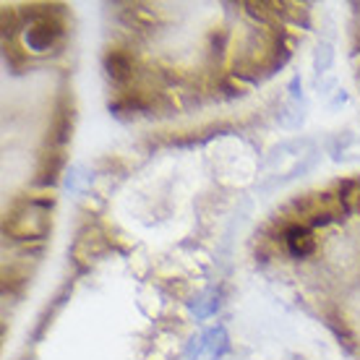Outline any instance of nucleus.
<instances>
[{
    "label": "nucleus",
    "instance_id": "1",
    "mask_svg": "<svg viewBox=\"0 0 360 360\" xmlns=\"http://www.w3.org/2000/svg\"><path fill=\"white\" fill-rule=\"evenodd\" d=\"M50 207L39 201H27L6 217V233H11L16 240H37L50 233Z\"/></svg>",
    "mask_w": 360,
    "mask_h": 360
},
{
    "label": "nucleus",
    "instance_id": "2",
    "mask_svg": "<svg viewBox=\"0 0 360 360\" xmlns=\"http://www.w3.org/2000/svg\"><path fill=\"white\" fill-rule=\"evenodd\" d=\"M60 37V27L50 18H37L34 24L27 29V42L34 53H45L55 45V39Z\"/></svg>",
    "mask_w": 360,
    "mask_h": 360
},
{
    "label": "nucleus",
    "instance_id": "3",
    "mask_svg": "<svg viewBox=\"0 0 360 360\" xmlns=\"http://www.w3.org/2000/svg\"><path fill=\"white\" fill-rule=\"evenodd\" d=\"M285 243H288V248L295 253V256H308V253L316 248L314 235L308 233L306 227H300V225L290 227L288 233H285Z\"/></svg>",
    "mask_w": 360,
    "mask_h": 360
},
{
    "label": "nucleus",
    "instance_id": "4",
    "mask_svg": "<svg viewBox=\"0 0 360 360\" xmlns=\"http://www.w3.org/2000/svg\"><path fill=\"white\" fill-rule=\"evenodd\" d=\"M108 65H110V73H112L115 79H126L128 71H131V63H128V58L123 53H110Z\"/></svg>",
    "mask_w": 360,
    "mask_h": 360
}]
</instances>
